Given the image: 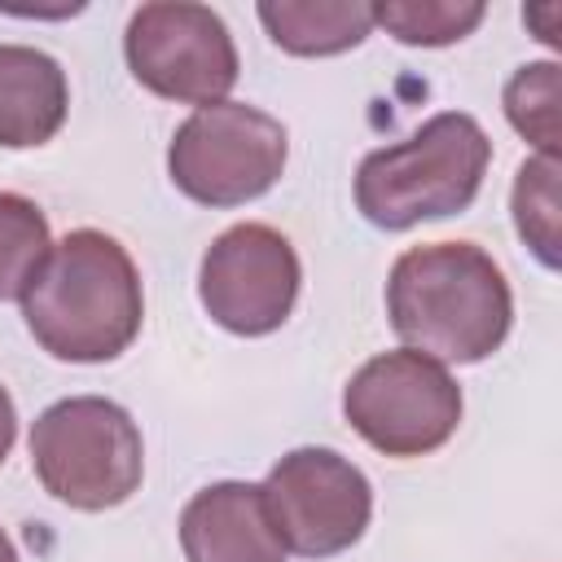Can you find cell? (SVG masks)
<instances>
[{
	"label": "cell",
	"instance_id": "12",
	"mask_svg": "<svg viewBox=\"0 0 562 562\" xmlns=\"http://www.w3.org/2000/svg\"><path fill=\"white\" fill-rule=\"evenodd\" d=\"M255 13L272 44L294 57H334L373 31V4L364 0H263Z\"/></svg>",
	"mask_w": 562,
	"mask_h": 562
},
{
	"label": "cell",
	"instance_id": "6",
	"mask_svg": "<svg viewBox=\"0 0 562 562\" xmlns=\"http://www.w3.org/2000/svg\"><path fill=\"white\" fill-rule=\"evenodd\" d=\"M342 417L382 457H426L457 435L461 386L448 364L422 351H382L351 373Z\"/></svg>",
	"mask_w": 562,
	"mask_h": 562
},
{
	"label": "cell",
	"instance_id": "8",
	"mask_svg": "<svg viewBox=\"0 0 562 562\" xmlns=\"http://www.w3.org/2000/svg\"><path fill=\"white\" fill-rule=\"evenodd\" d=\"M263 496L285 553L299 558H334L351 549L373 514V487L364 470L334 448L285 452L268 470Z\"/></svg>",
	"mask_w": 562,
	"mask_h": 562
},
{
	"label": "cell",
	"instance_id": "5",
	"mask_svg": "<svg viewBox=\"0 0 562 562\" xmlns=\"http://www.w3.org/2000/svg\"><path fill=\"white\" fill-rule=\"evenodd\" d=\"M290 158L281 119L246 101L198 105L167 145L171 184L198 206H241L263 198Z\"/></svg>",
	"mask_w": 562,
	"mask_h": 562
},
{
	"label": "cell",
	"instance_id": "3",
	"mask_svg": "<svg viewBox=\"0 0 562 562\" xmlns=\"http://www.w3.org/2000/svg\"><path fill=\"white\" fill-rule=\"evenodd\" d=\"M492 140L474 114L443 110L408 140L369 149L356 167V206L373 228L400 233L465 211L487 176Z\"/></svg>",
	"mask_w": 562,
	"mask_h": 562
},
{
	"label": "cell",
	"instance_id": "11",
	"mask_svg": "<svg viewBox=\"0 0 562 562\" xmlns=\"http://www.w3.org/2000/svg\"><path fill=\"white\" fill-rule=\"evenodd\" d=\"M70 110L66 70L57 57L31 44H0V145L35 149L48 145Z\"/></svg>",
	"mask_w": 562,
	"mask_h": 562
},
{
	"label": "cell",
	"instance_id": "2",
	"mask_svg": "<svg viewBox=\"0 0 562 562\" xmlns=\"http://www.w3.org/2000/svg\"><path fill=\"white\" fill-rule=\"evenodd\" d=\"M22 316L53 360H114L140 334V272L110 233L75 228L48 250L44 268L26 285Z\"/></svg>",
	"mask_w": 562,
	"mask_h": 562
},
{
	"label": "cell",
	"instance_id": "10",
	"mask_svg": "<svg viewBox=\"0 0 562 562\" xmlns=\"http://www.w3.org/2000/svg\"><path fill=\"white\" fill-rule=\"evenodd\" d=\"M184 562H285L263 483L224 479L189 496L180 509Z\"/></svg>",
	"mask_w": 562,
	"mask_h": 562
},
{
	"label": "cell",
	"instance_id": "7",
	"mask_svg": "<svg viewBox=\"0 0 562 562\" xmlns=\"http://www.w3.org/2000/svg\"><path fill=\"white\" fill-rule=\"evenodd\" d=\"M123 57L140 88L180 105H215L237 83V44L224 18L189 0H154L127 18Z\"/></svg>",
	"mask_w": 562,
	"mask_h": 562
},
{
	"label": "cell",
	"instance_id": "14",
	"mask_svg": "<svg viewBox=\"0 0 562 562\" xmlns=\"http://www.w3.org/2000/svg\"><path fill=\"white\" fill-rule=\"evenodd\" d=\"M558 180H562V171H558V158H527L522 167H518V176H514V198H509V206H514V228H518V237L531 246V255L544 263V268H558L562 263V255H558V246H562V198H558Z\"/></svg>",
	"mask_w": 562,
	"mask_h": 562
},
{
	"label": "cell",
	"instance_id": "15",
	"mask_svg": "<svg viewBox=\"0 0 562 562\" xmlns=\"http://www.w3.org/2000/svg\"><path fill=\"white\" fill-rule=\"evenodd\" d=\"M48 250L53 237L44 211L22 193L0 189V299H22Z\"/></svg>",
	"mask_w": 562,
	"mask_h": 562
},
{
	"label": "cell",
	"instance_id": "17",
	"mask_svg": "<svg viewBox=\"0 0 562 562\" xmlns=\"http://www.w3.org/2000/svg\"><path fill=\"white\" fill-rule=\"evenodd\" d=\"M13 439H18V408H13V395L0 386V465L13 448Z\"/></svg>",
	"mask_w": 562,
	"mask_h": 562
},
{
	"label": "cell",
	"instance_id": "4",
	"mask_svg": "<svg viewBox=\"0 0 562 562\" xmlns=\"http://www.w3.org/2000/svg\"><path fill=\"white\" fill-rule=\"evenodd\" d=\"M31 470L40 487L70 509H114L145 474L140 426L105 395L57 400L31 426Z\"/></svg>",
	"mask_w": 562,
	"mask_h": 562
},
{
	"label": "cell",
	"instance_id": "13",
	"mask_svg": "<svg viewBox=\"0 0 562 562\" xmlns=\"http://www.w3.org/2000/svg\"><path fill=\"white\" fill-rule=\"evenodd\" d=\"M505 119L509 127L540 149V158H558L562 149V66L527 61L505 83Z\"/></svg>",
	"mask_w": 562,
	"mask_h": 562
},
{
	"label": "cell",
	"instance_id": "9",
	"mask_svg": "<svg viewBox=\"0 0 562 562\" xmlns=\"http://www.w3.org/2000/svg\"><path fill=\"white\" fill-rule=\"evenodd\" d=\"M299 255L285 233L272 224H233L224 228L198 268V299L206 316L241 338H263L285 325L299 299Z\"/></svg>",
	"mask_w": 562,
	"mask_h": 562
},
{
	"label": "cell",
	"instance_id": "16",
	"mask_svg": "<svg viewBox=\"0 0 562 562\" xmlns=\"http://www.w3.org/2000/svg\"><path fill=\"white\" fill-rule=\"evenodd\" d=\"M483 13L479 0H386L373 4V26H386V35L413 48H443L465 40Z\"/></svg>",
	"mask_w": 562,
	"mask_h": 562
},
{
	"label": "cell",
	"instance_id": "18",
	"mask_svg": "<svg viewBox=\"0 0 562 562\" xmlns=\"http://www.w3.org/2000/svg\"><path fill=\"white\" fill-rule=\"evenodd\" d=\"M0 562H18V549H13V540L4 536V527H0Z\"/></svg>",
	"mask_w": 562,
	"mask_h": 562
},
{
	"label": "cell",
	"instance_id": "1",
	"mask_svg": "<svg viewBox=\"0 0 562 562\" xmlns=\"http://www.w3.org/2000/svg\"><path fill=\"white\" fill-rule=\"evenodd\" d=\"M391 329L439 364H479L509 338L514 294L501 263L474 241L408 246L386 277Z\"/></svg>",
	"mask_w": 562,
	"mask_h": 562
}]
</instances>
